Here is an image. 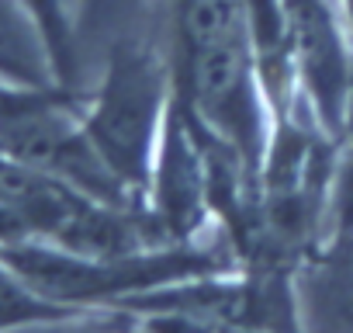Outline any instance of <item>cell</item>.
Masks as SVG:
<instances>
[{
	"mask_svg": "<svg viewBox=\"0 0 353 333\" xmlns=\"http://www.w3.org/2000/svg\"><path fill=\"white\" fill-rule=\"evenodd\" d=\"M25 11L32 15V21L39 25L49 53H52V66L63 87H73V73H77V39H73V8L70 0H21Z\"/></svg>",
	"mask_w": 353,
	"mask_h": 333,
	"instance_id": "8992f818",
	"label": "cell"
},
{
	"mask_svg": "<svg viewBox=\"0 0 353 333\" xmlns=\"http://www.w3.org/2000/svg\"><path fill=\"white\" fill-rule=\"evenodd\" d=\"M0 84L28 91L63 87L52 53L21 0H0Z\"/></svg>",
	"mask_w": 353,
	"mask_h": 333,
	"instance_id": "3957f363",
	"label": "cell"
},
{
	"mask_svg": "<svg viewBox=\"0 0 353 333\" xmlns=\"http://www.w3.org/2000/svg\"><path fill=\"white\" fill-rule=\"evenodd\" d=\"M294 288L301 333H353V229L332 233Z\"/></svg>",
	"mask_w": 353,
	"mask_h": 333,
	"instance_id": "7a4b0ae2",
	"label": "cell"
},
{
	"mask_svg": "<svg viewBox=\"0 0 353 333\" xmlns=\"http://www.w3.org/2000/svg\"><path fill=\"white\" fill-rule=\"evenodd\" d=\"M73 8V39L77 59L83 49L111 46L121 35H132L135 18L149 8V0H70Z\"/></svg>",
	"mask_w": 353,
	"mask_h": 333,
	"instance_id": "277c9868",
	"label": "cell"
},
{
	"mask_svg": "<svg viewBox=\"0 0 353 333\" xmlns=\"http://www.w3.org/2000/svg\"><path fill=\"white\" fill-rule=\"evenodd\" d=\"M18 333H142V326L125 309H90V312H73L63 319L35 323Z\"/></svg>",
	"mask_w": 353,
	"mask_h": 333,
	"instance_id": "52a82bcc",
	"label": "cell"
},
{
	"mask_svg": "<svg viewBox=\"0 0 353 333\" xmlns=\"http://www.w3.org/2000/svg\"><path fill=\"white\" fill-rule=\"evenodd\" d=\"M73 312H83V309H66V305L42 298L4 257H0V333H18V330H28L35 323L63 319V316H73Z\"/></svg>",
	"mask_w": 353,
	"mask_h": 333,
	"instance_id": "5b68a950",
	"label": "cell"
},
{
	"mask_svg": "<svg viewBox=\"0 0 353 333\" xmlns=\"http://www.w3.org/2000/svg\"><path fill=\"white\" fill-rule=\"evenodd\" d=\"M173 101L170 56L135 32L108 46L97 87L83 91V129L90 142L145 209Z\"/></svg>",
	"mask_w": 353,
	"mask_h": 333,
	"instance_id": "6da1fadb",
	"label": "cell"
}]
</instances>
